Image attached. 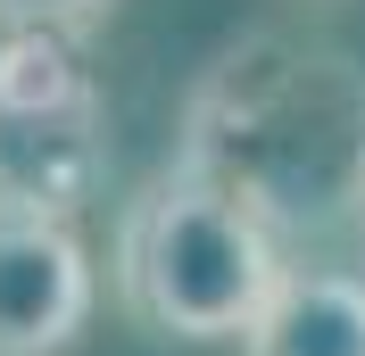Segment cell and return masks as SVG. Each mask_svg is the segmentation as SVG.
<instances>
[{
	"label": "cell",
	"instance_id": "6da1fadb",
	"mask_svg": "<svg viewBox=\"0 0 365 356\" xmlns=\"http://www.w3.org/2000/svg\"><path fill=\"white\" fill-rule=\"evenodd\" d=\"M175 166L241 199L274 241L357 224L365 199V67L341 42L257 25L200 67Z\"/></svg>",
	"mask_w": 365,
	"mask_h": 356
},
{
	"label": "cell",
	"instance_id": "7a4b0ae2",
	"mask_svg": "<svg viewBox=\"0 0 365 356\" xmlns=\"http://www.w3.org/2000/svg\"><path fill=\"white\" fill-rule=\"evenodd\" d=\"M282 273V241L191 166L150 174L116 224V298L158 340H250Z\"/></svg>",
	"mask_w": 365,
	"mask_h": 356
},
{
	"label": "cell",
	"instance_id": "3957f363",
	"mask_svg": "<svg viewBox=\"0 0 365 356\" xmlns=\"http://www.w3.org/2000/svg\"><path fill=\"white\" fill-rule=\"evenodd\" d=\"M108 91L67 33H0V207L83 216L108 191Z\"/></svg>",
	"mask_w": 365,
	"mask_h": 356
},
{
	"label": "cell",
	"instance_id": "277c9868",
	"mask_svg": "<svg viewBox=\"0 0 365 356\" xmlns=\"http://www.w3.org/2000/svg\"><path fill=\"white\" fill-rule=\"evenodd\" d=\"M100 273L67 216L0 207V356H67L91 323Z\"/></svg>",
	"mask_w": 365,
	"mask_h": 356
},
{
	"label": "cell",
	"instance_id": "5b68a950",
	"mask_svg": "<svg viewBox=\"0 0 365 356\" xmlns=\"http://www.w3.org/2000/svg\"><path fill=\"white\" fill-rule=\"evenodd\" d=\"M241 356H365V273L291 266L266 315L250 323Z\"/></svg>",
	"mask_w": 365,
	"mask_h": 356
},
{
	"label": "cell",
	"instance_id": "8992f818",
	"mask_svg": "<svg viewBox=\"0 0 365 356\" xmlns=\"http://www.w3.org/2000/svg\"><path fill=\"white\" fill-rule=\"evenodd\" d=\"M108 17H116V0H0V33H67V42H83Z\"/></svg>",
	"mask_w": 365,
	"mask_h": 356
},
{
	"label": "cell",
	"instance_id": "52a82bcc",
	"mask_svg": "<svg viewBox=\"0 0 365 356\" xmlns=\"http://www.w3.org/2000/svg\"><path fill=\"white\" fill-rule=\"evenodd\" d=\"M357 241H365V199H357Z\"/></svg>",
	"mask_w": 365,
	"mask_h": 356
}]
</instances>
